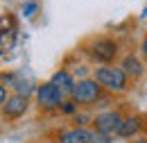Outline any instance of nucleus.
Masks as SVG:
<instances>
[{
  "label": "nucleus",
  "mask_w": 147,
  "mask_h": 143,
  "mask_svg": "<svg viewBox=\"0 0 147 143\" xmlns=\"http://www.w3.org/2000/svg\"><path fill=\"white\" fill-rule=\"evenodd\" d=\"M93 80L100 86H104L107 91H125L127 89V75H125L122 68H111V66L97 68Z\"/></svg>",
  "instance_id": "f257e3e1"
},
{
  "label": "nucleus",
  "mask_w": 147,
  "mask_h": 143,
  "mask_svg": "<svg viewBox=\"0 0 147 143\" xmlns=\"http://www.w3.org/2000/svg\"><path fill=\"white\" fill-rule=\"evenodd\" d=\"M100 93H102V86L95 80H88V77L86 80H79L73 86V91H70L73 100L79 102V105H91L95 100H100Z\"/></svg>",
  "instance_id": "f03ea898"
},
{
  "label": "nucleus",
  "mask_w": 147,
  "mask_h": 143,
  "mask_svg": "<svg viewBox=\"0 0 147 143\" xmlns=\"http://www.w3.org/2000/svg\"><path fill=\"white\" fill-rule=\"evenodd\" d=\"M91 57L95 61H100V64H109L115 59V54H118V43L113 41V39H107V36H102V39H95L91 43Z\"/></svg>",
  "instance_id": "7ed1b4c3"
},
{
  "label": "nucleus",
  "mask_w": 147,
  "mask_h": 143,
  "mask_svg": "<svg viewBox=\"0 0 147 143\" xmlns=\"http://www.w3.org/2000/svg\"><path fill=\"white\" fill-rule=\"evenodd\" d=\"M63 98V93L57 89L52 82H45V84H41L36 89V100H38V107H43V109H57V107H61V100Z\"/></svg>",
  "instance_id": "20e7f679"
},
{
  "label": "nucleus",
  "mask_w": 147,
  "mask_h": 143,
  "mask_svg": "<svg viewBox=\"0 0 147 143\" xmlns=\"http://www.w3.org/2000/svg\"><path fill=\"white\" fill-rule=\"evenodd\" d=\"M95 129L100 132V134H118L120 132V125H122V118H120V114L118 111H102V114H97L95 116Z\"/></svg>",
  "instance_id": "39448f33"
},
{
  "label": "nucleus",
  "mask_w": 147,
  "mask_h": 143,
  "mask_svg": "<svg viewBox=\"0 0 147 143\" xmlns=\"http://www.w3.org/2000/svg\"><path fill=\"white\" fill-rule=\"evenodd\" d=\"M2 84H5V86H11V89L16 91V95H25V98L34 91V84H32L30 80H23L20 75H14V73L2 75Z\"/></svg>",
  "instance_id": "423d86ee"
},
{
  "label": "nucleus",
  "mask_w": 147,
  "mask_h": 143,
  "mask_svg": "<svg viewBox=\"0 0 147 143\" xmlns=\"http://www.w3.org/2000/svg\"><path fill=\"white\" fill-rule=\"evenodd\" d=\"M27 111V98L25 95H11L7 98V102L2 105V114L7 118H18Z\"/></svg>",
  "instance_id": "0eeeda50"
},
{
  "label": "nucleus",
  "mask_w": 147,
  "mask_h": 143,
  "mask_svg": "<svg viewBox=\"0 0 147 143\" xmlns=\"http://www.w3.org/2000/svg\"><path fill=\"white\" fill-rule=\"evenodd\" d=\"M93 134L84 127H73V129H66L59 134V143H91Z\"/></svg>",
  "instance_id": "6e6552de"
},
{
  "label": "nucleus",
  "mask_w": 147,
  "mask_h": 143,
  "mask_svg": "<svg viewBox=\"0 0 147 143\" xmlns=\"http://www.w3.org/2000/svg\"><path fill=\"white\" fill-rule=\"evenodd\" d=\"M50 82H52V84H55V86H57L59 91H61V93H70V91H73V86H75L73 75H70V73H66V71L55 73Z\"/></svg>",
  "instance_id": "1a4fd4ad"
},
{
  "label": "nucleus",
  "mask_w": 147,
  "mask_h": 143,
  "mask_svg": "<svg viewBox=\"0 0 147 143\" xmlns=\"http://www.w3.org/2000/svg\"><path fill=\"white\" fill-rule=\"evenodd\" d=\"M125 75H131V77H140L143 75V64L134 57V54H127L125 59H122V66H120Z\"/></svg>",
  "instance_id": "9d476101"
},
{
  "label": "nucleus",
  "mask_w": 147,
  "mask_h": 143,
  "mask_svg": "<svg viewBox=\"0 0 147 143\" xmlns=\"http://www.w3.org/2000/svg\"><path fill=\"white\" fill-rule=\"evenodd\" d=\"M138 129H140V118H138V116H131V118H127V121H122L118 134L125 136V139H129V136H134Z\"/></svg>",
  "instance_id": "9b49d317"
},
{
  "label": "nucleus",
  "mask_w": 147,
  "mask_h": 143,
  "mask_svg": "<svg viewBox=\"0 0 147 143\" xmlns=\"http://www.w3.org/2000/svg\"><path fill=\"white\" fill-rule=\"evenodd\" d=\"M61 111L63 114H77V102L75 100H66V102H61Z\"/></svg>",
  "instance_id": "f8f14e48"
},
{
  "label": "nucleus",
  "mask_w": 147,
  "mask_h": 143,
  "mask_svg": "<svg viewBox=\"0 0 147 143\" xmlns=\"http://www.w3.org/2000/svg\"><path fill=\"white\" fill-rule=\"evenodd\" d=\"M36 12V2H25L23 5V16H32Z\"/></svg>",
  "instance_id": "ddd939ff"
},
{
  "label": "nucleus",
  "mask_w": 147,
  "mask_h": 143,
  "mask_svg": "<svg viewBox=\"0 0 147 143\" xmlns=\"http://www.w3.org/2000/svg\"><path fill=\"white\" fill-rule=\"evenodd\" d=\"M91 143H111V136H109V134H100V132H97V134H93V141Z\"/></svg>",
  "instance_id": "4468645a"
},
{
  "label": "nucleus",
  "mask_w": 147,
  "mask_h": 143,
  "mask_svg": "<svg viewBox=\"0 0 147 143\" xmlns=\"http://www.w3.org/2000/svg\"><path fill=\"white\" fill-rule=\"evenodd\" d=\"M86 121H88V116H84V114H79V116H77V114H75V123H77L79 127L86 125Z\"/></svg>",
  "instance_id": "2eb2a0df"
},
{
  "label": "nucleus",
  "mask_w": 147,
  "mask_h": 143,
  "mask_svg": "<svg viewBox=\"0 0 147 143\" xmlns=\"http://www.w3.org/2000/svg\"><path fill=\"white\" fill-rule=\"evenodd\" d=\"M7 102V93H5V86L0 84V105H5Z\"/></svg>",
  "instance_id": "dca6fc26"
},
{
  "label": "nucleus",
  "mask_w": 147,
  "mask_h": 143,
  "mask_svg": "<svg viewBox=\"0 0 147 143\" xmlns=\"http://www.w3.org/2000/svg\"><path fill=\"white\" fill-rule=\"evenodd\" d=\"M140 50H143V57H147V36H145V41H143V46H140Z\"/></svg>",
  "instance_id": "f3484780"
},
{
  "label": "nucleus",
  "mask_w": 147,
  "mask_h": 143,
  "mask_svg": "<svg viewBox=\"0 0 147 143\" xmlns=\"http://www.w3.org/2000/svg\"><path fill=\"white\" fill-rule=\"evenodd\" d=\"M134 143H147V139H138V141H134Z\"/></svg>",
  "instance_id": "a211bd4d"
}]
</instances>
